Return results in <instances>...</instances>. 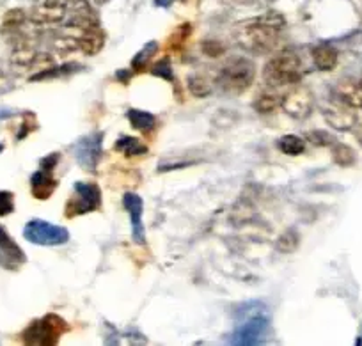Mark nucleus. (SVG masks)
Segmentation results:
<instances>
[{
	"label": "nucleus",
	"mask_w": 362,
	"mask_h": 346,
	"mask_svg": "<svg viewBox=\"0 0 362 346\" xmlns=\"http://www.w3.org/2000/svg\"><path fill=\"white\" fill-rule=\"evenodd\" d=\"M332 160L334 163H337L339 167H350L354 166L355 160H357V155H355V151L348 144H343V142H334Z\"/></svg>",
	"instance_id": "obj_23"
},
{
	"label": "nucleus",
	"mask_w": 362,
	"mask_h": 346,
	"mask_svg": "<svg viewBox=\"0 0 362 346\" xmlns=\"http://www.w3.org/2000/svg\"><path fill=\"white\" fill-rule=\"evenodd\" d=\"M281 107H283V110L286 112L290 117H293V120H308L309 115H311L313 108H315V96H313V91L308 89L305 86H300V83H295L293 89H290L283 96Z\"/></svg>",
	"instance_id": "obj_9"
},
{
	"label": "nucleus",
	"mask_w": 362,
	"mask_h": 346,
	"mask_svg": "<svg viewBox=\"0 0 362 346\" xmlns=\"http://www.w3.org/2000/svg\"><path fill=\"white\" fill-rule=\"evenodd\" d=\"M277 148L281 149V153L288 156H298L305 151V141L298 135H283V137L277 141Z\"/></svg>",
	"instance_id": "obj_22"
},
{
	"label": "nucleus",
	"mask_w": 362,
	"mask_h": 346,
	"mask_svg": "<svg viewBox=\"0 0 362 346\" xmlns=\"http://www.w3.org/2000/svg\"><path fill=\"white\" fill-rule=\"evenodd\" d=\"M69 330V325L59 314H45L40 320H34L22 332V341L30 346H54L57 345L61 335Z\"/></svg>",
	"instance_id": "obj_4"
},
{
	"label": "nucleus",
	"mask_w": 362,
	"mask_h": 346,
	"mask_svg": "<svg viewBox=\"0 0 362 346\" xmlns=\"http://www.w3.org/2000/svg\"><path fill=\"white\" fill-rule=\"evenodd\" d=\"M23 236H25L27 242L43 247H57L69 242V231L66 227L55 226V224L40 219L27 222L25 229H23Z\"/></svg>",
	"instance_id": "obj_6"
},
{
	"label": "nucleus",
	"mask_w": 362,
	"mask_h": 346,
	"mask_svg": "<svg viewBox=\"0 0 362 346\" xmlns=\"http://www.w3.org/2000/svg\"><path fill=\"white\" fill-rule=\"evenodd\" d=\"M256 79V66L247 57H233L224 62L217 73L215 86L222 94L240 96L252 86Z\"/></svg>",
	"instance_id": "obj_3"
},
{
	"label": "nucleus",
	"mask_w": 362,
	"mask_h": 346,
	"mask_svg": "<svg viewBox=\"0 0 362 346\" xmlns=\"http://www.w3.org/2000/svg\"><path fill=\"white\" fill-rule=\"evenodd\" d=\"M127 117L128 121H130L132 128L137 132H142V134L151 132L156 125V117L151 112L139 110V108H130V110L127 112Z\"/></svg>",
	"instance_id": "obj_18"
},
{
	"label": "nucleus",
	"mask_w": 362,
	"mask_h": 346,
	"mask_svg": "<svg viewBox=\"0 0 362 346\" xmlns=\"http://www.w3.org/2000/svg\"><path fill=\"white\" fill-rule=\"evenodd\" d=\"M29 20L36 27H61L66 20L64 0H37Z\"/></svg>",
	"instance_id": "obj_10"
},
{
	"label": "nucleus",
	"mask_w": 362,
	"mask_h": 346,
	"mask_svg": "<svg viewBox=\"0 0 362 346\" xmlns=\"http://www.w3.org/2000/svg\"><path fill=\"white\" fill-rule=\"evenodd\" d=\"M322 114L325 117L327 125H330L337 132H351L355 125H357L355 108L346 107V105L339 103V101L332 100V103L323 108Z\"/></svg>",
	"instance_id": "obj_11"
},
{
	"label": "nucleus",
	"mask_w": 362,
	"mask_h": 346,
	"mask_svg": "<svg viewBox=\"0 0 362 346\" xmlns=\"http://www.w3.org/2000/svg\"><path fill=\"white\" fill-rule=\"evenodd\" d=\"M281 100L283 98L276 93V91H267V93H259L254 100L252 107L256 108V112L259 114H272L281 107Z\"/></svg>",
	"instance_id": "obj_20"
},
{
	"label": "nucleus",
	"mask_w": 362,
	"mask_h": 346,
	"mask_svg": "<svg viewBox=\"0 0 362 346\" xmlns=\"http://www.w3.org/2000/svg\"><path fill=\"white\" fill-rule=\"evenodd\" d=\"M170 4H173V0H155V6L158 8H169Z\"/></svg>",
	"instance_id": "obj_37"
},
{
	"label": "nucleus",
	"mask_w": 362,
	"mask_h": 346,
	"mask_svg": "<svg viewBox=\"0 0 362 346\" xmlns=\"http://www.w3.org/2000/svg\"><path fill=\"white\" fill-rule=\"evenodd\" d=\"M59 158H61V155H59V153H52V155L45 156V158L41 160L40 167L41 169H47V171H54L55 166H57Z\"/></svg>",
	"instance_id": "obj_32"
},
{
	"label": "nucleus",
	"mask_w": 362,
	"mask_h": 346,
	"mask_svg": "<svg viewBox=\"0 0 362 346\" xmlns=\"http://www.w3.org/2000/svg\"><path fill=\"white\" fill-rule=\"evenodd\" d=\"M284 29L286 18L277 11H267L256 18L236 23L233 38L242 50L254 55H267L279 48Z\"/></svg>",
	"instance_id": "obj_1"
},
{
	"label": "nucleus",
	"mask_w": 362,
	"mask_h": 346,
	"mask_svg": "<svg viewBox=\"0 0 362 346\" xmlns=\"http://www.w3.org/2000/svg\"><path fill=\"white\" fill-rule=\"evenodd\" d=\"M123 208L124 212L130 215L132 222V238L137 246H144L146 243V231L144 224H142V212H144V202H142L141 195L134 194V192H127L123 195Z\"/></svg>",
	"instance_id": "obj_12"
},
{
	"label": "nucleus",
	"mask_w": 362,
	"mask_h": 346,
	"mask_svg": "<svg viewBox=\"0 0 362 346\" xmlns=\"http://www.w3.org/2000/svg\"><path fill=\"white\" fill-rule=\"evenodd\" d=\"M25 253L9 236L8 231L0 226V267L6 270H20L25 265Z\"/></svg>",
	"instance_id": "obj_13"
},
{
	"label": "nucleus",
	"mask_w": 362,
	"mask_h": 346,
	"mask_svg": "<svg viewBox=\"0 0 362 346\" xmlns=\"http://www.w3.org/2000/svg\"><path fill=\"white\" fill-rule=\"evenodd\" d=\"M71 151H73V156H75L76 163H78L82 169L93 173V171H96V167H98L100 163V158H102L103 134L102 132H95V134L78 139V141L73 144Z\"/></svg>",
	"instance_id": "obj_8"
},
{
	"label": "nucleus",
	"mask_w": 362,
	"mask_h": 346,
	"mask_svg": "<svg viewBox=\"0 0 362 346\" xmlns=\"http://www.w3.org/2000/svg\"><path fill=\"white\" fill-rule=\"evenodd\" d=\"M332 100L351 108H362V80L346 76L332 87Z\"/></svg>",
	"instance_id": "obj_14"
},
{
	"label": "nucleus",
	"mask_w": 362,
	"mask_h": 346,
	"mask_svg": "<svg viewBox=\"0 0 362 346\" xmlns=\"http://www.w3.org/2000/svg\"><path fill=\"white\" fill-rule=\"evenodd\" d=\"M189 91L197 98H206L211 93V83L206 76L192 75L189 76Z\"/></svg>",
	"instance_id": "obj_26"
},
{
	"label": "nucleus",
	"mask_w": 362,
	"mask_h": 346,
	"mask_svg": "<svg viewBox=\"0 0 362 346\" xmlns=\"http://www.w3.org/2000/svg\"><path fill=\"white\" fill-rule=\"evenodd\" d=\"M132 75H134V71H132V69H127V71H124V69H119V71L116 73V76H117V79H119L123 83L130 82Z\"/></svg>",
	"instance_id": "obj_34"
},
{
	"label": "nucleus",
	"mask_w": 362,
	"mask_h": 346,
	"mask_svg": "<svg viewBox=\"0 0 362 346\" xmlns=\"http://www.w3.org/2000/svg\"><path fill=\"white\" fill-rule=\"evenodd\" d=\"M2 149H4V146H2V144H0V151H2Z\"/></svg>",
	"instance_id": "obj_39"
},
{
	"label": "nucleus",
	"mask_w": 362,
	"mask_h": 346,
	"mask_svg": "<svg viewBox=\"0 0 362 346\" xmlns=\"http://www.w3.org/2000/svg\"><path fill=\"white\" fill-rule=\"evenodd\" d=\"M313 64L320 69V71H332L339 61V52L329 43H320L313 48L311 52Z\"/></svg>",
	"instance_id": "obj_17"
},
{
	"label": "nucleus",
	"mask_w": 362,
	"mask_h": 346,
	"mask_svg": "<svg viewBox=\"0 0 362 346\" xmlns=\"http://www.w3.org/2000/svg\"><path fill=\"white\" fill-rule=\"evenodd\" d=\"M203 52L206 55H210V57H218V55L224 54L226 47L221 43V41L210 40V41H206V43L203 45Z\"/></svg>",
	"instance_id": "obj_31"
},
{
	"label": "nucleus",
	"mask_w": 362,
	"mask_h": 346,
	"mask_svg": "<svg viewBox=\"0 0 362 346\" xmlns=\"http://www.w3.org/2000/svg\"><path fill=\"white\" fill-rule=\"evenodd\" d=\"M76 38V43H78V50H82V54L86 55H96L103 50L105 47V33H103L102 25H93L87 27V29L80 30V33L73 34Z\"/></svg>",
	"instance_id": "obj_15"
},
{
	"label": "nucleus",
	"mask_w": 362,
	"mask_h": 346,
	"mask_svg": "<svg viewBox=\"0 0 362 346\" xmlns=\"http://www.w3.org/2000/svg\"><path fill=\"white\" fill-rule=\"evenodd\" d=\"M268 328H270V320L261 313H250L247 311V316L240 323H236L235 332H233V345H259L267 339Z\"/></svg>",
	"instance_id": "obj_7"
},
{
	"label": "nucleus",
	"mask_w": 362,
	"mask_h": 346,
	"mask_svg": "<svg viewBox=\"0 0 362 346\" xmlns=\"http://www.w3.org/2000/svg\"><path fill=\"white\" fill-rule=\"evenodd\" d=\"M302 76H304V64L297 52L290 48L276 52L263 66V80L272 89L295 86L300 82Z\"/></svg>",
	"instance_id": "obj_2"
},
{
	"label": "nucleus",
	"mask_w": 362,
	"mask_h": 346,
	"mask_svg": "<svg viewBox=\"0 0 362 346\" xmlns=\"http://www.w3.org/2000/svg\"><path fill=\"white\" fill-rule=\"evenodd\" d=\"M222 2H229V4H254V2H261V0H222Z\"/></svg>",
	"instance_id": "obj_36"
},
{
	"label": "nucleus",
	"mask_w": 362,
	"mask_h": 346,
	"mask_svg": "<svg viewBox=\"0 0 362 346\" xmlns=\"http://www.w3.org/2000/svg\"><path fill=\"white\" fill-rule=\"evenodd\" d=\"M13 87L11 80H9V76L6 75L2 69H0V93H6V91H9Z\"/></svg>",
	"instance_id": "obj_33"
},
{
	"label": "nucleus",
	"mask_w": 362,
	"mask_h": 346,
	"mask_svg": "<svg viewBox=\"0 0 362 346\" xmlns=\"http://www.w3.org/2000/svg\"><path fill=\"white\" fill-rule=\"evenodd\" d=\"M114 149L127 156H144L148 153V146L139 141V139L130 137V135H123V137L117 139Z\"/></svg>",
	"instance_id": "obj_19"
},
{
	"label": "nucleus",
	"mask_w": 362,
	"mask_h": 346,
	"mask_svg": "<svg viewBox=\"0 0 362 346\" xmlns=\"http://www.w3.org/2000/svg\"><path fill=\"white\" fill-rule=\"evenodd\" d=\"M305 139H308L313 146H316V148H327V146H332L334 142H336L329 132L323 130L308 132V134H305Z\"/></svg>",
	"instance_id": "obj_28"
},
{
	"label": "nucleus",
	"mask_w": 362,
	"mask_h": 346,
	"mask_svg": "<svg viewBox=\"0 0 362 346\" xmlns=\"http://www.w3.org/2000/svg\"><path fill=\"white\" fill-rule=\"evenodd\" d=\"M190 36H192V25H190V23H183V25L176 27L174 33L170 34L169 41H167V47H169V50L180 52L181 48L185 47V43L189 41Z\"/></svg>",
	"instance_id": "obj_24"
},
{
	"label": "nucleus",
	"mask_w": 362,
	"mask_h": 346,
	"mask_svg": "<svg viewBox=\"0 0 362 346\" xmlns=\"http://www.w3.org/2000/svg\"><path fill=\"white\" fill-rule=\"evenodd\" d=\"M300 243V236H298V231L295 229H288L284 231L283 235L277 238L276 242V249L283 254H291Z\"/></svg>",
	"instance_id": "obj_25"
},
{
	"label": "nucleus",
	"mask_w": 362,
	"mask_h": 346,
	"mask_svg": "<svg viewBox=\"0 0 362 346\" xmlns=\"http://www.w3.org/2000/svg\"><path fill=\"white\" fill-rule=\"evenodd\" d=\"M25 20L27 15L23 13V9H11V11L4 16V20H2V25L8 30H16L25 23Z\"/></svg>",
	"instance_id": "obj_27"
},
{
	"label": "nucleus",
	"mask_w": 362,
	"mask_h": 346,
	"mask_svg": "<svg viewBox=\"0 0 362 346\" xmlns=\"http://www.w3.org/2000/svg\"><path fill=\"white\" fill-rule=\"evenodd\" d=\"M151 75L173 82L174 73H173V68H170V59L163 57V59H160L158 62H155V64H153V68H151Z\"/></svg>",
	"instance_id": "obj_29"
},
{
	"label": "nucleus",
	"mask_w": 362,
	"mask_h": 346,
	"mask_svg": "<svg viewBox=\"0 0 362 346\" xmlns=\"http://www.w3.org/2000/svg\"><path fill=\"white\" fill-rule=\"evenodd\" d=\"M15 212V195L11 192L0 190V217H6Z\"/></svg>",
	"instance_id": "obj_30"
},
{
	"label": "nucleus",
	"mask_w": 362,
	"mask_h": 346,
	"mask_svg": "<svg viewBox=\"0 0 362 346\" xmlns=\"http://www.w3.org/2000/svg\"><path fill=\"white\" fill-rule=\"evenodd\" d=\"M351 132H354V135H355V139H357L358 144L362 146V123H357V125H355L354 130H351Z\"/></svg>",
	"instance_id": "obj_35"
},
{
	"label": "nucleus",
	"mask_w": 362,
	"mask_h": 346,
	"mask_svg": "<svg viewBox=\"0 0 362 346\" xmlns=\"http://www.w3.org/2000/svg\"><path fill=\"white\" fill-rule=\"evenodd\" d=\"M102 206V190L96 183L89 181H76L73 187V195L66 201L64 215L68 219L96 212Z\"/></svg>",
	"instance_id": "obj_5"
},
{
	"label": "nucleus",
	"mask_w": 362,
	"mask_h": 346,
	"mask_svg": "<svg viewBox=\"0 0 362 346\" xmlns=\"http://www.w3.org/2000/svg\"><path fill=\"white\" fill-rule=\"evenodd\" d=\"M95 2H96V4H105L107 0H95Z\"/></svg>",
	"instance_id": "obj_38"
},
{
	"label": "nucleus",
	"mask_w": 362,
	"mask_h": 346,
	"mask_svg": "<svg viewBox=\"0 0 362 346\" xmlns=\"http://www.w3.org/2000/svg\"><path fill=\"white\" fill-rule=\"evenodd\" d=\"M57 180L54 178V171L41 169V167L30 178V192H33L34 197L41 199V201L50 197L57 190Z\"/></svg>",
	"instance_id": "obj_16"
},
{
	"label": "nucleus",
	"mask_w": 362,
	"mask_h": 346,
	"mask_svg": "<svg viewBox=\"0 0 362 346\" xmlns=\"http://www.w3.org/2000/svg\"><path fill=\"white\" fill-rule=\"evenodd\" d=\"M156 52H158V43H156V41H149V43H146L144 47H142V50L132 59V71L134 73L144 71V69L151 64Z\"/></svg>",
	"instance_id": "obj_21"
}]
</instances>
